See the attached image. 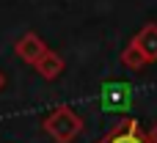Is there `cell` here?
<instances>
[{"label":"cell","instance_id":"6da1fadb","mask_svg":"<svg viewBox=\"0 0 157 143\" xmlns=\"http://www.w3.org/2000/svg\"><path fill=\"white\" fill-rule=\"evenodd\" d=\"M44 130H47L58 143H72L77 135H80L83 121L77 119L75 110H69V107H58V110H52V113L44 119Z\"/></svg>","mask_w":157,"mask_h":143},{"label":"cell","instance_id":"7a4b0ae2","mask_svg":"<svg viewBox=\"0 0 157 143\" xmlns=\"http://www.w3.org/2000/svg\"><path fill=\"white\" fill-rule=\"evenodd\" d=\"M99 99H102V110H105V113H124V110H130L132 91H130L127 83L113 80V83H105V85H102Z\"/></svg>","mask_w":157,"mask_h":143},{"label":"cell","instance_id":"3957f363","mask_svg":"<svg viewBox=\"0 0 157 143\" xmlns=\"http://www.w3.org/2000/svg\"><path fill=\"white\" fill-rule=\"evenodd\" d=\"M14 52L22 58V61H28V63H39L41 58H44V52H47V44L36 36V33H22L19 39H17V44H14Z\"/></svg>","mask_w":157,"mask_h":143},{"label":"cell","instance_id":"277c9868","mask_svg":"<svg viewBox=\"0 0 157 143\" xmlns=\"http://www.w3.org/2000/svg\"><path fill=\"white\" fill-rule=\"evenodd\" d=\"M135 44L141 47V52L146 55V61H157V25H146L135 36Z\"/></svg>","mask_w":157,"mask_h":143},{"label":"cell","instance_id":"5b68a950","mask_svg":"<svg viewBox=\"0 0 157 143\" xmlns=\"http://www.w3.org/2000/svg\"><path fill=\"white\" fill-rule=\"evenodd\" d=\"M102 143H149L141 132H138V124L132 121V124H124V127H119L113 135H108Z\"/></svg>","mask_w":157,"mask_h":143},{"label":"cell","instance_id":"8992f818","mask_svg":"<svg viewBox=\"0 0 157 143\" xmlns=\"http://www.w3.org/2000/svg\"><path fill=\"white\" fill-rule=\"evenodd\" d=\"M61 69H63V61H61V55H58V52H52V50H47V52H44V58L36 63V72H39L41 77H47V80H52Z\"/></svg>","mask_w":157,"mask_h":143},{"label":"cell","instance_id":"52a82bcc","mask_svg":"<svg viewBox=\"0 0 157 143\" xmlns=\"http://www.w3.org/2000/svg\"><path fill=\"white\" fill-rule=\"evenodd\" d=\"M121 61H124V63H127L130 69H144V66H146V55L141 52V47H138L135 41H132V44H130V47L124 50Z\"/></svg>","mask_w":157,"mask_h":143},{"label":"cell","instance_id":"ba28073f","mask_svg":"<svg viewBox=\"0 0 157 143\" xmlns=\"http://www.w3.org/2000/svg\"><path fill=\"white\" fill-rule=\"evenodd\" d=\"M152 143H157V127H155V132H152Z\"/></svg>","mask_w":157,"mask_h":143},{"label":"cell","instance_id":"9c48e42d","mask_svg":"<svg viewBox=\"0 0 157 143\" xmlns=\"http://www.w3.org/2000/svg\"><path fill=\"white\" fill-rule=\"evenodd\" d=\"M3 83H6V77H3V72H0V88H3Z\"/></svg>","mask_w":157,"mask_h":143}]
</instances>
